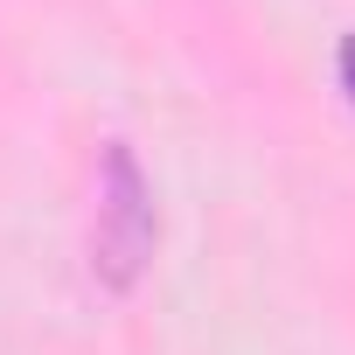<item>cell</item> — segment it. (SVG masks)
Returning <instances> with one entry per match:
<instances>
[{
    "mask_svg": "<svg viewBox=\"0 0 355 355\" xmlns=\"http://www.w3.org/2000/svg\"><path fill=\"white\" fill-rule=\"evenodd\" d=\"M153 258V189L132 160L125 139L105 146V174H98V230H91V272L125 293Z\"/></svg>",
    "mask_w": 355,
    "mask_h": 355,
    "instance_id": "1",
    "label": "cell"
},
{
    "mask_svg": "<svg viewBox=\"0 0 355 355\" xmlns=\"http://www.w3.org/2000/svg\"><path fill=\"white\" fill-rule=\"evenodd\" d=\"M341 91H348V98H355V35H348V42H341Z\"/></svg>",
    "mask_w": 355,
    "mask_h": 355,
    "instance_id": "2",
    "label": "cell"
}]
</instances>
